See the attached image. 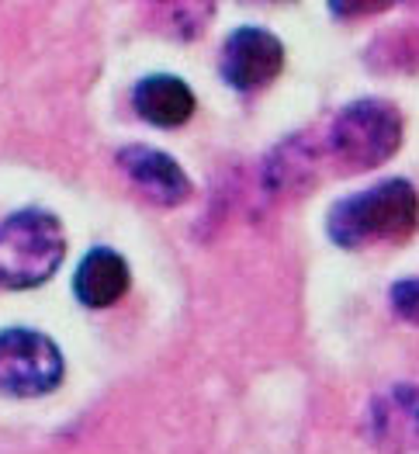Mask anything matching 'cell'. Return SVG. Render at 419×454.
I'll return each mask as SVG.
<instances>
[{
  "label": "cell",
  "instance_id": "6da1fadb",
  "mask_svg": "<svg viewBox=\"0 0 419 454\" xmlns=\"http://www.w3.org/2000/svg\"><path fill=\"white\" fill-rule=\"evenodd\" d=\"M419 226V194L409 181H381L330 208L326 229L343 250L406 243Z\"/></svg>",
  "mask_w": 419,
  "mask_h": 454
},
{
  "label": "cell",
  "instance_id": "7a4b0ae2",
  "mask_svg": "<svg viewBox=\"0 0 419 454\" xmlns=\"http://www.w3.org/2000/svg\"><path fill=\"white\" fill-rule=\"evenodd\" d=\"M399 146H402V114L381 98H364L346 105L326 132L330 160L350 174L388 163Z\"/></svg>",
  "mask_w": 419,
  "mask_h": 454
},
{
  "label": "cell",
  "instance_id": "3957f363",
  "mask_svg": "<svg viewBox=\"0 0 419 454\" xmlns=\"http://www.w3.org/2000/svg\"><path fill=\"white\" fill-rule=\"evenodd\" d=\"M66 257V232L52 212L25 208L0 223V281L7 288H38Z\"/></svg>",
  "mask_w": 419,
  "mask_h": 454
},
{
  "label": "cell",
  "instance_id": "277c9868",
  "mask_svg": "<svg viewBox=\"0 0 419 454\" xmlns=\"http://www.w3.org/2000/svg\"><path fill=\"white\" fill-rule=\"evenodd\" d=\"M63 354L38 330H0V392L18 399H35L63 381Z\"/></svg>",
  "mask_w": 419,
  "mask_h": 454
},
{
  "label": "cell",
  "instance_id": "5b68a950",
  "mask_svg": "<svg viewBox=\"0 0 419 454\" xmlns=\"http://www.w3.org/2000/svg\"><path fill=\"white\" fill-rule=\"evenodd\" d=\"M222 76L236 90H260L284 67V45L267 28H236L222 45Z\"/></svg>",
  "mask_w": 419,
  "mask_h": 454
},
{
  "label": "cell",
  "instance_id": "8992f818",
  "mask_svg": "<svg viewBox=\"0 0 419 454\" xmlns=\"http://www.w3.org/2000/svg\"><path fill=\"white\" fill-rule=\"evenodd\" d=\"M368 437L381 454L419 448V385H392L368 406Z\"/></svg>",
  "mask_w": 419,
  "mask_h": 454
},
{
  "label": "cell",
  "instance_id": "52a82bcc",
  "mask_svg": "<svg viewBox=\"0 0 419 454\" xmlns=\"http://www.w3.org/2000/svg\"><path fill=\"white\" fill-rule=\"evenodd\" d=\"M121 174L156 205H181L190 198V181L174 156L150 146H125L118 153Z\"/></svg>",
  "mask_w": 419,
  "mask_h": 454
},
{
  "label": "cell",
  "instance_id": "ba28073f",
  "mask_svg": "<svg viewBox=\"0 0 419 454\" xmlns=\"http://www.w3.org/2000/svg\"><path fill=\"white\" fill-rule=\"evenodd\" d=\"M76 299L87 309H108L125 292H128V264L121 254H114L108 247L90 250L74 274Z\"/></svg>",
  "mask_w": 419,
  "mask_h": 454
},
{
  "label": "cell",
  "instance_id": "9c48e42d",
  "mask_svg": "<svg viewBox=\"0 0 419 454\" xmlns=\"http://www.w3.org/2000/svg\"><path fill=\"white\" fill-rule=\"evenodd\" d=\"M132 105H136V112L143 114L150 125L177 129V125H184L194 114V94H190V87L181 76L156 74L136 83Z\"/></svg>",
  "mask_w": 419,
  "mask_h": 454
},
{
  "label": "cell",
  "instance_id": "30bf717a",
  "mask_svg": "<svg viewBox=\"0 0 419 454\" xmlns=\"http://www.w3.org/2000/svg\"><path fill=\"white\" fill-rule=\"evenodd\" d=\"M319 181V150L305 136L284 139L267 160V184L274 194H305Z\"/></svg>",
  "mask_w": 419,
  "mask_h": 454
},
{
  "label": "cell",
  "instance_id": "8fae6325",
  "mask_svg": "<svg viewBox=\"0 0 419 454\" xmlns=\"http://www.w3.org/2000/svg\"><path fill=\"white\" fill-rule=\"evenodd\" d=\"M392 309L399 319L419 323V278H402L392 285Z\"/></svg>",
  "mask_w": 419,
  "mask_h": 454
}]
</instances>
